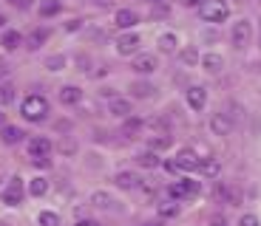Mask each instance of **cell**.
Wrapping results in <instances>:
<instances>
[{
    "instance_id": "cell-1",
    "label": "cell",
    "mask_w": 261,
    "mask_h": 226,
    "mask_svg": "<svg viewBox=\"0 0 261 226\" xmlns=\"http://www.w3.org/2000/svg\"><path fill=\"white\" fill-rule=\"evenodd\" d=\"M20 113H23V119H29V122H43L48 113V102L43 96H26L23 99V105H20Z\"/></svg>"
},
{
    "instance_id": "cell-2",
    "label": "cell",
    "mask_w": 261,
    "mask_h": 226,
    "mask_svg": "<svg viewBox=\"0 0 261 226\" xmlns=\"http://www.w3.org/2000/svg\"><path fill=\"white\" fill-rule=\"evenodd\" d=\"M202 20H207V23H222V20H227V3L224 0H204Z\"/></svg>"
},
{
    "instance_id": "cell-3",
    "label": "cell",
    "mask_w": 261,
    "mask_h": 226,
    "mask_svg": "<svg viewBox=\"0 0 261 226\" xmlns=\"http://www.w3.org/2000/svg\"><path fill=\"white\" fill-rule=\"evenodd\" d=\"M230 40H233L236 48H247L250 40H253V26H250V20H239L230 31Z\"/></svg>"
},
{
    "instance_id": "cell-4",
    "label": "cell",
    "mask_w": 261,
    "mask_h": 226,
    "mask_svg": "<svg viewBox=\"0 0 261 226\" xmlns=\"http://www.w3.org/2000/svg\"><path fill=\"white\" fill-rule=\"evenodd\" d=\"M199 189H202V184H199V181L182 178L179 184H173L168 192H170V198H193V195H199Z\"/></svg>"
},
{
    "instance_id": "cell-5",
    "label": "cell",
    "mask_w": 261,
    "mask_h": 226,
    "mask_svg": "<svg viewBox=\"0 0 261 226\" xmlns=\"http://www.w3.org/2000/svg\"><path fill=\"white\" fill-rule=\"evenodd\" d=\"M20 201H23V181L20 178H12L9 181L6 192H3V204H9V207H17Z\"/></svg>"
},
{
    "instance_id": "cell-6",
    "label": "cell",
    "mask_w": 261,
    "mask_h": 226,
    "mask_svg": "<svg viewBox=\"0 0 261 226\" xmlns=\"http://www.w3.org/2000/svg\"><path fill=\"white\" fill-rule=\"evenodd\" d=\"M199 164H202V158H199L190 147H185L176 153V167L179 170H199Z\"/></svg>"
},
{
    "instance_id": "cell-7",
    "label": "cell",
    "mask_w": 261,
    "mask_h": 226,
    "mask_svg": "<svg viewBox=\"0 0 261 226\" xmlns=\"http://www.w3.org/2000/svg\"><path fill=\"white\" fill-rule=\"evenodd\" d=\"M48 153H51V142L46 136H37V139L29 142V155L32 158H48Z\"/></svg>"
},
{
    "instance_id": "cell-8",
    "label": "cell",
    "mask_w": 261,
    "mask_h": 226,
    "mask_svg": "<svg viewBox=\"0 0 261 226\" xmlns=\"http://www.w3.org/2000/svg\"><path fill=\"white\" fill-rule=\"evenodd\" d=\"M139 34H122V37L117 40V51L122 54V57H128V54H137V48H139Z\"/></svg>"
},
{
    "instance_id": "cell-9",
    "label": "cell",
    "mask_w": 261,
    "mask_h": 226,
    "mask_svg": "<svg viewBox=\"0 0 261 226\" xmlns=\"http://www.w3.org/2000/svg\"><path fill=\"white\" fill-rule=\"evenodd\" d=\"M210 130H213L216 136H227L230 130H233V122H230L224 113H213V119H210Z\"/></svg>"
},
{
    "instance_id": "cell-10",
    "label": "cell",
    "mask_w": 261,
    "mask_h": 226,
    "mask_svg": "<svg viewBox=\"0 0 261 226\" xmlns=\"http://www.w3.org/2000/svg\"><path fill=\"white\" fill-rule=\"evenodd\" d=\"M134 71L137 74H153L156 71V57H150V54H139L134 59Z\"/></svg>"
},
{
    "instance_id": "cell-11",
    "label": "cell",
    "mask_w": 261,
    "mask_h": 226,
    "mask_svg": "<svg viewBox=\"0 0 261 226\" xmlns=\"http://www.w3.org/2000/svg\"><path fill=\"white\" fill-rule=\"evenodd\" d=\"M204 102H207V93H204V88H199V85H196V88L188 90V105H190L193 110H202Z\"/></svg>"
},
{
    "instance_id": "cell-12",
    "label": "cell",
    "mask_w": 261,
    "mask_h": 226,
    "mask_svg": "<svg viewBox=\"0 0 261 226\" xmlns=\"http://www.w3.org/2000/svg\"><path fill=\"white\" fill-rule=\"evenodd\" d=\"M80 99H83V90H80L77 85H65V88L60 90V102L63 105H77Z\"/></svg>"
},
{
    "instance_id": "cell-13",
    "label": "cell",
    "mask_w": 261,
    "mask_h": 226,
    "mask_svg": "<svg viewBox=\"0 0 261 226\" xmlns=\"http://www.w3.org/2000/svg\"><path fill=\"white\" fill-rule=\"evenodd\" d=\"M108 110H111L114 116H119V119H128V116H130V102H128V99L114 96L111 105H108Z\"/></svg>"
},
{
    "instance_id": "cell-14",
    "label": "cell",
    "mask_w": 261,
    "mask_h": 226,
    "mask_svg": "<svg viewBox=\"0 0 261 226\" xmlns=\"http://www.w3.org/2000/svg\"><path fill=\"white\" fill-rule=\"evenodd\" d=\"M202 65H204V71L219 74V71L224 68V59L219 57V54H204V57H202Z\"/></svg>"
},
{
    "instance_id": "cell-15",
    "label": "cell",
    "mask_w": 261,
    "mask_h": 226,
    "mask_svg": "<svg viewBox=\"0 0 261 226\" xmlns=\"http://www.w3.org/2000/svg\"><path fill=\"white\" fill-rule=\"evenodd\" d=\"M114 184H117L119 189H134L139 184V178L134 173H117V178H114Z\"/></svg>"
},
{
    "instance_id": "cell-16",
    "label": "cell",
    "mask_w": 261,
    "mask_h": 226,
    "mask_svg": "<svg viewBox=\"0 0 261 226\" xmlns=\"http://www.w3.org/2000/svg\"><path fill=\"white\" fill-rule=\"evenodd\" d=\"M117 26H119V28L137 26V14L130 12V9H119V12H117Z\"/></svg>"
},
{
    "instance_id": "cell-17",
    "label": "cell",
    "mask_w": 261,
    "mask_h": 226,
    "mask_svg": "<svg viewBox=\"0 0 261 226\" xmlns=\"http://www.w3.org/2000/svg\"><path fill=\"white\" fill-rule=\"evenodd\" d=\"M46 40H48V28H34V31L29 34V48H32V51H37Z\"/></svg>"
},
{
    "instance_id": "cell-18",
    "label": "cell",
    "mask_w": 261,
    "mask_h": 226,
    "mask_svg": "<svg viewBox=\"0 0 261 226\" xmlns=\"http://www.w3.org/2000/svg\"><path fill=\"white\" fill-rule=\"evenodd\" d=\"M0 139H3L6 144H17L20 139H23V130H20V127H12V124H6V127L0 130Z\"/></svg>"
},
{
    "instance_id": "cell-19",
    "label": "cell",
    "mask_w": 261,
    "mask_h": 226,
    "mask_svg": "<svg viewBox=\"0 0 261 226\" xmlns=\"http://www.w3.org/2000/svg\"><path fill=\"white\" fill-rule=\"evenodd\" d=\"M137 164H139V167H145V170H153V167H159V155L153 153V150H148V153H139V155H137Z\"/></svg>"
},
{
    "instance_id": "cell-20",
    "label": "cell",
    "mask_w": 261,
    "mask_h": 226,
    "mask_svg": "<svg viewBox=\"0 0 261 226\" xmlns=\"http://www.w3.org/2000/svg\"><path fill=\"white\" fill-rule=\"evenodd\" d=\"M153 85H148V82H134L130 85V93H134V96L137 99H148V96H153Z\"/></svg>"
},
{
    "instance_id": "cell-21",
    "label": "cell",
    "mask_w": 261,
    "mask_h": 226,
    "mask_svg": "<svg viewBox=\"0 0 261 226\" xmlns=\"http://www.w3.org/2000/svg\"><path fill=\"white\" fill-rule=\"evenodd\" d=\"M199 170H202V173L207 175V178H216V175L222 173V164L216 162V158H204V162L199 164Z\"/></svg>"
},
{
    "instance_id": "cell-22",
    "label": "cell",
    "mask_w": 261,
    "mask_h": 226,
    "mask_svg": "<svg viewBox=\"0 0 261 226\" xmlns=\"http://www.w3.org/2000/svg\"><path fill=\"white\" fill-rule=\"evenodd\" d=\"M60 0H40V14L43 17H54V14H60Z\"/></svg>"
},
{
    "instance_id": "cell-23",
    "label": "cell",
    "mask_w": 261,
    "mask_h": 226,
    "mask_svg": "<svg viewBox=\"0 0 261 226\" xmlns=\"http://www.w3.org/2000/svg\"><path fill=\"white\" fill-rule=\"evenodd\" d=\"M29 192H32L34 198L46 195V192H48V181H46V178H32V184H29Z\"/></svg>"
},
{
    "instance_id": "cell-24",
    "label": "cell",
    "mask_w": 261,
    "mask_h": 226,
    "mask_svg": "<svg viewBox=\"0 0 261 226\" xmlns=\"http://www.w3.org/2000/svg\"><path fill=\"white\" fill-rule=\"evenodd\" d=\"M0 45H3L6 51L20 48V34H17V31H6V34H3V40H0Z\"/></svg>"
},
{
    "instance_id": "cell-25",
    "label": "cell",
    "mask_w": 261,
    "mask_h": 226,
    "mask_svg": "<svg viewBox=\"0 0 261 226\" xmlns=\"http://www.w3.org/2000/svg\"><path fill=\"white\" fill-rule=\"evenodd\" d=\"M159 51L173 54L176 51V37H173V34H162V37H159Z\"/></svg>"
},
{
    "instance_id": "cell-26",
    "label": "cell",
    "mask_w": 261,
    "mask_h": 226,
    "mask_svg": "<svg viewBox=\"0 0 261 226\" xmlns=\"http://www.w3.org/2000/svg\"><path fill=\"white\" fill-rule=\"evenodd\" d=\"M159 215H162V218H176V215H179V204H173V201L159 204Z\"/></svg>"
},
{
    "instance_id": "cell-27",
    "label": "cell",
    "mask_w": 261,
    "mask_h": 226,
    "mask_svg": "<svg viewBox=\"0 0 261 226\" xmlns=\"http://www.w3.org/2000/svg\"><path fill=\"white\" fill-rule=\"evenodd\" d=\"M91 204H94V207H99V209H108L114 201H111V195H108V192H94L91 195Z\"/></svg>"
},
{
    "instance_id": "cell-28",
    "label": "cell",
    "mask_w": 261,
    "mask_h": 226,
    "mask_svg": "<svg viewBox=\"0 0 261 226\" xmlns=\"http://www.w3.org/2000/svg\"><path fill=\"white\" fill-rule=\"evenodd\" d=\"M170 147V136H153V139H150V150H153V153H156V150H168Z\"/></svg>"
},
{
    "instance_id": "cell-29",
    "label": "cell",
    "mask_w": 261,
    "mask_h": 226,
    "mask_svg": "<svg viewBox=\"0 0 261 226\" xmlns=\"http://www.w3.org/2000/svg\"><path fill=\"white\" fill-rule=\"evenodd\" d=\"M63 65H65V57H60V54H57V57H48V59H46V68H48V71H63Z\"/></svg>"
},
{
    "instance_id": "cell-30",
    "label": "cell",
    "mask_w": 261,
    "mask_h": 226,
    "mask_svg": "<svg viewBox=\"0 0 261 226\" xmlns=\"http://www.w3.org/2000/svg\"><path fill=\"white\" fill-rule=\"evenodd\" d=\"M14 99V88L12 85H0V105H9Z\"/></svg>"
},
{
    "instance_id": "cell-31",
    "label": "cell",
    "mask_w": 261,
    "mask_h": 226,
    "mask_svg": "<svg viewBox=\"0 0 261 226\" xmlns=\"http://www.w3.org/2000/svg\"><path fill=\"white\" fill-rule=\"evenodd\" d=\"M182 62L185 65H196V62H199V51H196V48H185V51H182Z\"/></svg>"
},
{
    "instance_id": "cell-32",
    "label": "cell",
    "mask_w": 261,
    "mask_h": 226,
    "mask_svg": "<svg viewBox=\"0 0 261 226\" xmlns=\"http://www.w3.org/2000/svg\"><path fill=\"white\" fill-rule=\"evenodd\" d=\"M40 226H60V218L54 212H40Z\"/></svg>"
},
{
    "instance_id": "cell-33",
    "label": "cell",
    "mask_w": 261,
    "mask_h": 226,
    "mask_svg": "<svg viewBox=\"0 0 261 226\" xmlns=\"http://www.w3.org/2000/svg\"><path fill=\"white\" fill-rule=\"evenodd\" d=\"M139 127H142V119H128V122H125V133L128 136L139 133Z\"/></svg>"
},
{
    "instance_id": "cell-34",
    "label": "cell",
    "mask_w": 261,
    "mask_h": 226,
    "mask_svg": "<svg viewBox=\"0 0 261 226\" xmlns=\"http://www.w3.org/2000/svg\"><path fill=\"white\" fill-rule=\"evenodd\" d=\"M239 226H258V218H255V215H244V218L239 220Z\"/></svg>"
},
{
    "instance_id": "cell-35",
    "label": "cell",
    "mask_w": 261,
    "mask_h": 226,
    "mask_svg": "<svg viewBox=\"0 0 261 226\" xmlns=\"http://www.w3.org/2000/svg\"><path fill=\"white\" fill-rule=\"evenodd\" d=\"M80 26H83V20H68V23H65V31H77Z\"/></svg>"
},
{
    "instance_id": "cell-36",
    "label": "cell",
    "mask_w": 261,
    "mask_h": 226,
    "mask_svg": "<svg viewBox=\"0 0 261 226\" xmlns=\"http://www.w3.org/2000/svg\"><path fill=\"white\" fill-rule=\"evenodd\" d=\"M210 226H227V220L222 215H216V218H210Z\"/></svg>"
},
{
    "instance_id": "cell-37",
    "label": "cell",
    "mask_w": 261,
    "mask_h": 226,
    "mask_svg": "<svg viewBox=\"0 0 261 226\" xmlns=\"http://www.w3.org/2000/svg\"><path fill=\"white\" fill-rule=\"evenodd\" d=\"M37 167H51V158H32Z\"/></svg>"
},
{
    "instance_id": "cell-38",
    "label": "cell",
    "mask_w": 261,
    "mask_h": 226,
    "mask_svg": "<svg viewBox=\"0 0 261 226\" xmlns=\"http://www.w3.org/2000/svg\"><path fill=\"white\" fill-rule=\"evenodd\" d=\"M60 150H63V153H74V142H63V144H60Z\"/></svg>"
},
{
    "instance_id": "cell-39",
    "label": "cell",
    "mask_w": 261,
    "mask_h": 226,
    "mask_svg": "<svg viewBox=\"0 0 261 226\" xmlns=\"http://www.w3.org/2000/svg\"><path fill=\"white\" fill-rule=\"evenodd\" d=\"M9 3H12V6H17V9H26L29 6V0H9Z\"/></svg>"
},
{
    "instance_id": "cell-40",
    "label": "cell",
    "mask_w": 261,
    "mask_h": 226,
    "mask_svg": "<svg viewBox=\"0 0 261 226\" xmlns=\"http://www.w3.org/2000/svg\"><path fill=\"white\" fill-rule=\"evenodd\" d=\"M165 170H168V173H176L179 167H176V162H165Z\"/></svg>"
},
{
    "instance_id": "cell-41",
    "label": "cell",
    "mask_w": 261,
    "mask_h": 226,
    "mask_svg": "<svg viewBox=\"0 0 261 226\" xmlns=\"http://www.w3.org/2000/svg\"><path fill=\"white\" fill-rule=\"evenodd\" d=\"M6 74H9V65H6V62H3V59H0V79L6 77Z\"/></svg>"
},
{
    "instance_id": "cell-42",
    "label": "cell",
    "mask_w": 261,
    "mask_h": 226,
    "mask_svg": "<svg viewBox=\"0 0 261 226\" xmlns=\"http://www.w3.org/2000/svg\"><path fill=\"white\" fill-rule=\"evenodd\" d=\"M204 0H185V6H202Z\"/></svg>"
},
{
    "instance_id": "cell-43",
    "label": "cell",
    "mask_w": 261,
    "mask_h": 226,
    "mask_svg": "<svg viewBox=\"0 0 261 226\" xmlns=\"http://www.w3.org/2000/svg\"><path fill=\"white\" fill-rule=\"evenodd\" d=\"M77 226H99V223H94V220H80Z\"/></svg>"
},
{
    "instance_id": "cell-44",
    "label": "cell",
    "mask_w": 261,
    "mask_h": 226,
    "mask_svg": "<svg viewBox=\"0 0 261 226\" xmlns=\"http://www.w3.org/2000/svg\"><path fill=\"white\" fill-rule=\"evenodd\" d=\"M142 226H162L159 220H148V223H142Z\"/></svg>"
},
{
    "instance_id": "cell-45",
    "label": "cell",
    "mask_w": 261,
    "mask_h": 226,
    "mask_svg": "<svg viewBox=\"0 0 261 226\" xmlns=\"http://www.w3.org/2000/svg\"><path fill=\"white\" fill-rule=\"evenodd\" d=\"M94 3H99V6H108V3H111V0H94Z\"/></svg>"
},
{
    "instance_id": "cell-46",
    "label": "cell",
    "mask_w": 261,
    "mask_h": 226,
    "mask_svg": "<svg viewBox=\"0 0 261 226\" xmlns=\"http://www.w3.org/2000/svg\"><path fill=\"white\" fill-rule=\"evenodd\" d=\"M3 122H6V113H0V124H3Z\"/></svg>"
},
{
    "instance_id": "cell-47",
    "label": "cell",
    "mask_w": 261,
    "mask_h": 226,
    "mask_svg": "<svg viewBox=\"0 0 261 226\" xmlns=\"http://www.w3.org/2000/svg\"><path fill=\"white\" fill-rule=\"evenodd\" d=\"M3 23H6V20H3V14H0V26H3Z\"/></svg>"
},
{
    "instance_id": "cell-48",
    "label": "cell",
    "mask_w": 261,
    "mask_h": 226,
    "mask_svg": "<svg viewBox=\"0 0 261 226\" xmlns=\"http://www.w3.org/2000/svg\"><path fill=\"white\" fill-rule=\"evenodd\" d=\"M150 3H156V0H150Z\"/></svg>"
},
{
    "instance_id": "cell-49",
    "label": "cell",
    "mask_w": 261,
    "mask_h": 226,
    "mask_svg": "<svg viewBox=\"0 0 261 226\" xmlns=\"http://www.w3.org/2000/svg\"><path fill=\"white\" fill-rule=\"evenodd\" d=\"M0 226H6V223H0Z\"/></svg>"
}]
</instances>
